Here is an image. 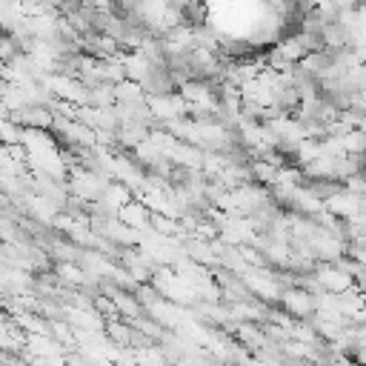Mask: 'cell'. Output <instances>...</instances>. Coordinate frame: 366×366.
Listing matches in <instances>:
<instances>
[{
	"label": "cell",
	"instance_id": "6da1fadb",
	"mask_svg": "<svg viewBox=\"0 0 366 366\" xmlns=\"http://www.w3.org/2000/svg\"><path fill=\"white\" fill-rule=\"evenodd\" d=\"M283 303H286V309H289L292 315H309L312 306H315V300H312L306 292H286V295H283Z\"/></svg>",
	"mask_w": 366,
	"mask_h": 366
}]
</instances>
